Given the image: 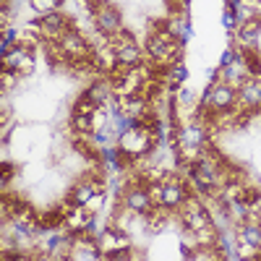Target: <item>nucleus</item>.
Masks as SVG:
<instances>
[{
    "instance_id": "9b49d317",
    "label": "nucleus",
    "mask_w": 261,
    "mask_h": 261,
    "mask_svg": "<svg viewBox=\"0 0 261 261\" xmlns=\"http://www.w3.org/2000/svg\"><path fill=\"white\" fill-rule=\"evenodd\" d=\"M238 241L251 251H261V225L251 222V220L241 222L238 225Z\"/></svg>"
},
{
    "instance_id": "2eb2a0df",
    "label": "nucleus",
    "mask_w": 261,
    "mask_h": 261,
    "mask_svg": "<svg viewBox=\"0 0 261 261\" xmlns=\"http://www.w3.org/2000/svg\"><path fill=\"white\" fill-rule=\"evenodd\" d=\"M60 3H63V0H29L32 11H37L39 16L53 13V11H60Z\"/></svg>"
},
{
    "instance_id": "f3484780",
    "label": "nucleus",
    "mask_w": 261,
    "mask_h": 261,
    "mask_svg": "<svg viewBox=\"0 0 261 261\" xmlns=\"http://www.w3.org/2000/svg\"><path fill=\"white\" fill-rule=\"evenodd\" d=\"M225 27L227 29H235V11H227L225 13Z\"/></svg>"
},
{
    "instance_id": "39448f33",
    "label": "nucleus",
    "mask_w": 261,
    "mask_h": 261,
    "mask_svg": "<svg viewBox=\"0 0 261 261\" xmlns=\"http://www.w3.org/2000/svg\"><path fill=\"white\" fill-rule=\"evenodd\" d=\"M178 217H180V222H183V227L191 232V235H199L201 230H206V227H214V220H212V212L206 209V204L204 201H199L193 196V199L178 212Z\"/></svg>"
},
{
    "instance_id": "423d86ee",
    "label": "nucleus",
    "mask_w": 261,
    "mask_h": 261,
    "mask_svg": "<svg viewBox=\"0 0 261 261\" xmlns=\"http://www.w3.org/2000/svg\"><path fill=\"white\" fill-rule=\"evenodd\" d=\"M92 16H94V29H97L105 39L118 37V32L123 29V16H120V11H118L113 3H99V6L92 11Z\"/></svg>"
},
{
    "instance_id": "dca6fc26",
    "label": "nucleus",
    "mask_w": 261,
    "mask_h": 261,
    "mask_svg": "<svg viewBox=\"0 0 261 261\" xmlns=\"http://www.w3.org/2000/svg\"><path fill=\"white\" fill-rule=\"evenodd\" d=\"M105 199H107V193H105V188H102V191H97V193L92 196V201H89V204H86L84 209H86V212H89V214H97V212H99V209L105 206Z\"/></svg>"
},
{
    "instance_id": "9d476101",
    "label": "nucleus",
    "mask_w": 261,
    "mask_h": 261,
    "mask_svg": "<svg viewBox=\"0 0 261 261\" xmlns=\"http://www.w3.org/2000/svg\"><path fill=\"white\" fill-rule=\"evenodd\" d=\"M248 79H251V71H248L246 60L241 58V53H235V58L222 65V81L230 84V86H235V89H241Z\"/></svg>"
},
{
    "instance_id": "4468645a",
    "label": "nucleus",
    "mask_w": 261,
    "mask_h": 261,
    "mask_svg": "<svg viewBox=\"0 0 261 261\" xmlns=\"http://www.w3.org/2000/svg\"><path fill=\"white\" fill-rule=\"evenodd\" d=\"M241 58L246 60L251 76L261 79V53H258V47H241Z\"/></svg>"
},
{
    "instance_id": "7ed1b4c3",
    "label": "nucleus",
    "mask_w": 261,
    "mask_h": 261,
    "mask_svg": "<svg viewBox=\"0 0 261 261\" xmlns=\"http://www.w3.org/2000/svg\"><path fill=\"white\" fill-rule=\"evenodd\" d=\"M123 209H128L130 214H136V217H149L151 212L157 209L151 188L144 186V183H139V180L130 183V186L123 191Z\"/></svg>"
},
{
    "instance_id": "f03ea898",
    "label": "nucleus",
    "mask_w": 261,
    "mask_h": 261,
    "mask_svg": "<svg viewBox=\"0 0 261 261\" xmlns=\"http://www.w3.org/2000/svg\"><path fill=\"white\" fill-rule=\"evenodd\" d=\"M154 134H149V130L139 123V120H134L130 123L123 134L118 136V146L123 149V154H128L134 162H139L144 154H149L151 151V146H154Z\"/></svg>"
},
{
    "instance_id": "a211bd4d",
    "label": "nucleus",
    "mask_w": 261,
    "mask_h": 261,
    "mask_svg": "<svg viewBox=\"0 0 261 261\" xmlns=\"http://www.w3.org/2000/svg\"><path fill=\"white\" fill-rule=\"evenodd\" d=\"M246 3H251V6H258V3H261V0H246Z\"/></svg>"
},
{
    "instance_id": "f257e3e1",
    "label": "nucleus",
    "mask_w": 261,
    "mask_h": 261,
    "mask_svg": "<svg viewBox=\"0 0 261 261\" xmlns=\"http://www.w3.org/2000/svg\"><path fill=\"white\" fill-rule=\"evenodd\" d=\"M149 188H151V193H154V204H157L160 209L170 212V214H178V212L193 199V196H196L186 180L172 178V175L165 178L162 183L149 186Z\"/></svg>"
},
{
    "instance_id": "1a4fd4ad",
    "label": "nucleus",
    "mask_w": 261,
    "mask_h": 261,
    "mask_svg": "<svg viewBox=\"0 0 261 261\" xmlns=\"http://www.w3.org/2000/svg\"><path fill=\"white\" fill-rule=\"evenodd\" d=\"M113 42V39H110ZM115 45V58H118V68H130L136 71L144 65V53L136 42H113Z\"/></svg>"
},
{
    "instance_id": "ddd939ff",
    "label": "nucleus",
    "mask_w": 261,
    "mask_h": 261,
    "mask_svg": "<svg viewBox=\"0 0 261 261\" xmlns=\"http://www.w3.org/2000/svg\"><path fill=\"white\" fill-rule=\"evenodd\" d=\"M71 130L79 136H89L94 134V115L86 113H71Z\"/></svg>"
},
{
    "instance_id": "0eeeda50",
    "label": "nucleus",
    "mask_w": 261,
    "mask_h": 261,
    "mask_svg": "<svg viewBox=\"0 0 261 261\" xmlns=\"http://www.w3.org/2000/svg\"><path fill=\"white\" fill-rule=\"evenodd\" d=\"M73 24H71V18L60 13V11H53V13H45L39 18V29H42V39H58L63 37L65 32H68Z\"/></svg>"
},
{
    "instance_id": "20e7f679",
    "label": "nucleus",
    "mask_w": 261,
    "mask_h": 261,
    "mask_svg": "<svg viewBox=\"0 0 261 261\" xmlns=\"http://www.w3.org/2000/svg\"><path fill=\"white\" fill-rule=\"evenodd\" d=\"M3 68L11 73H27L34 65V39H24L21 37L16 45H11L8 53H3Z\"/></svg>"
},
{
    "instance_id": "6e6552de",
    "label": "nucleus",
    "mask_w": 261,
    "mask_h": 261,
    "mask_svg": "<svg viewBox=\"0 0 261 261\" xmlns=\"http://www.w3.org/2000/svg\"><path fill=\"white\" fill-rule=\"evenodd\" d=\"M238 102H241L243 110H248L253 115H261V79L251 76L241 89H238Z\"/></svg>"
},
{
    "instance_id": "f8f14e48",
    "label": "nucleus",
    "mask_w": 261,
    "mask_h": 261,
    "mask_svg": "<svg viewBox=\"0 0 261 261\" xmlns=\"http://www.w3.org/2000/svg\"><path fill=\"white\" fill-rule=\"evenodd\" d=\"M258 34H261V16L246 21V24H241V29H238V37H241V45L243 47H256Z\"/></svg>"
}]
</instances>
